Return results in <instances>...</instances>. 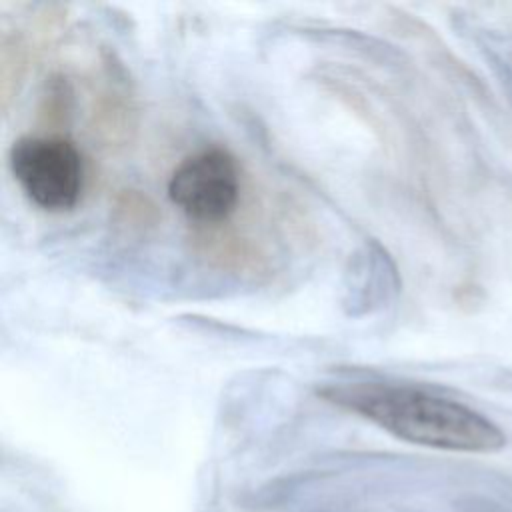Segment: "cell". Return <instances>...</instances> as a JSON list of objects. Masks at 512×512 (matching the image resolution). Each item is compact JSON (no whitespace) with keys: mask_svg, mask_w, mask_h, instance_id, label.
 Returning a JSON list of instances; mask_svg holds the SVG:
<instances>
[{"mask_svg":"<svg viewBox=\"0 0 512 512\" xmlns=\"http://www.w3.org/2000/svg\"><path fill=\"white\" fill-rule=\"evenodd\" d=\"M320 394L392 436L450 452H498L506 436L482 412L430 388L392 380H338Z\"/></svg>","mask_w":512,"mask_h":512,"instance_id":"1","label":"cell"},{"mask_svg":"<svg viewBox=\"0 0 512 512\" xmlns=\"http://www.w3.org/2000/svg\"><path fill=\"white\" fill-rule=\"evenodd\" d=\"M10 170L26 198L42 210H72L84 190L80 150L62 136H22L8 154Z\"/></svg>","mask_w":512,"mask_h":512,"instance_id":"2","label":"cell"},{"mask_svg":"<svg viewBox=\"0 0 512 512\" xmlns=\"http://www.w3.org/2000/svg\"><path fill=\"white\" fill-rule=\"evenodd\" d=\"M168 198L190 220L208 224L228 218L240 198L236 158L220 146L186 156L170 174Z\"/></svg>","mask_w":512,"mask_h":512,"instance_id":"3","label":"cell"}]
</instances>
